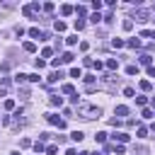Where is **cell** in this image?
Segmentation results:
<instances>
[{
  "label": "cell",
  "mask_w": 155,
  "mask_h": 155,
  "mask_svg": "<svg viewBox=\"0 0 155 155\" xmlns=\"http://www.w3.org/2000/svg\"><path fill=\"white\" fill-rule=\"evenodd\" d=\"M61 78H63V73H61V70H53V73L48 75V82H58Z\"/></svg>",
  "instance_id": "10"
},
{
  "label": "cell",
  "mask_w": 155,
  "mask_h": 155,
  "mask_svg": "<svg viewBox=\"0 0 155 155\" xmlns=\"http://www.w3.org/2000/svg\"><path fill=\"white\" fill-rule=\"evenodd\" d=\"M140 90H143V92H150V90H153L150 80H140Z\"/></svg>",
  "instance_id": "20"
},
{
  "label": "cell",
  "mask_w": 155,
  "mask_h": 155,
  "mask_svg": "<svg viewBox=\"0 0 155 155\" xmlns=\"http://www.w3.org/2000/svg\"><path fill=\"white\" fill-rule=\"evenodd\" d=\"M51 53H53V48H44V51H41V56H44V58H51Z\"/></svg>",
  "instance_id": "39"
},
{
  "label": "cell",
  "mask_w": 155,
  "mask_h": 155,
  "mask_svg": "<svg viewBox=\"0 0 155 155\" xmlns=\"http://www.w3.org/2000/svg\"><path fill=\"white\" fill-rule=\"evenodd\" d=\"M34 150H36V153H44V150H46V145H44L41 140H36V143H34Z\"/></svg>",
  "instance_id": "28"
},
{
  "label": "cell",
  "mask_w": 155,
  "mask_h": 155,
  "mask_svg": "<svg viewBox=\"0 0 155 155\" xmlns=\"http://www.w3.org/2000/svg\"><path fill=\"white\" fill-rule=\"evenodd\" d=\"M92 10L99 12V10H102V0H92Z\"/></svg>",
  "instance_id": "29"
},
{
  "label": "cell",
  "mask_w": 155,
  "mask_h": 155,
  "mask_svg": "<svg viewBox=\"0 0 155 155\" xmlns=\"http://www.w3.org/2000/svg\"><path fill=\"white\" fill-rule=\"evenodd\" d=\"M22 15H24V17H31L34 12H31V7H29V5H24V7H22Z\"/></svg>",
  "instance_id": "30"
},
{
  "label": "cell",
  "mask_w": 155,
  "mask_h": 155,
  "mask_svg": "<svg viewBox=\"0 0 155 155\" xmlns=\"http://www.w3.org/2000/svg\"><path fill=\"white\" fill-rule=\"evenodd\" d=\"M73 27H75V31H80V29H85V19H75V24H73Z\"/></svg>",
  "instance_id": "24"
},
{
  "label": "cell",
  "mask_w": 155,
  "mask_h": 155,
  "mask_svg": "<svg viewBox=\"0 0 155 155\" xmlns=\"http://www.w3.org/2000/svg\"><path fill=\"white\" fill-rule=\"evenodd\" d=\"M34 65H36V70H41V68H44V65H46V63H44V61H41V58H36V63H34Z\"/></svg>",
  "instance_id": "40"
},
{
  "label": "cell",
  "mask_w": 155,
  "mask_h": 155,
  "mask_svg": "<svg viewBox=\"0 0 155 155\" xmlns=\"http://www.w3.org/2000/svg\"><path fill=\"white\" fill-rule=\"evenodd\" d=\"M148 19H150L148 10H136V22H148Z\"/></svg>",
  "instance_id": "4"
},
{
  "label": "cell",
  "mask_w": 155,
  "mask_h": 155,
  "mask_svg": "<svg viewBox=\"0 0 155 155\" xmlns=\"http://www.w3.org/2000/svg\"><path fill=\"white\" fill-rule=\"evenodd\" d=\"M73 12H75L73 5H61V15H63V17H68V15H73Z\"/></svg>",
  "instance_id": "7"
},
{
  "label": "cell",
  "mask_w": 155,
  "mask_h": 155,
  "mask_svg": "<svg viewBox=\"0 0 155 155\" xmlns=\"http://www.w3.org/2000/svg\"><path fill=\"white\" fill-rule=\"evenodd\" d=\"M138 73V65H126V75H136Z\"/></svg>",
  "instance_id": "25"
},
{
  "label": "cell",
  "mask_w": 155,
  "mask_h": 155,
  "mask_svg": "<svg viewBox=\"0 0 155 155\" xmlns=\"http://www.w3.org/2000/svg\"><path fill=\"white\" fill-rule=\"evenodd\" d=\"M126 46H128V48H140V39H136V36H133V39H128V41H126Z\"/></svg>",
  "instance_id": "9"
},
{
  "label": "cell",
  "mask_w": 155,
  "mask_h": 155,
  "mask_svg": "<svg viewBox=\"0 0 155 155\" xmlns=\"http://www.w3.org/2000/svg\"><path fill=\"white\" fill-rule=\"evenodd\" d=\"M44 153H46V155H53V153H56V145H48V148H46Z\"/></svg>",
  "instance_id": "41"
},
{
  "label": "cell",
  "mask_w": 155,
  "mask_h": 155,
  "mask_svg": "<svg viewBox=\"0 0 155 155\" xmlns=\"http://www.w3.org/2000/svg\"><path fill=\"white\" fill-rule=\"evenodd\" d=\"M65 155H78V153H75L73 148H68V150H65Z\"/></svg>",
  "instance_id": "43"
},
{
  "label": "cell",
  "mask_w": 155,
  "mask_h": 155,
  "mask_svg": "<svg viewBox=\"0 0 155 155\" xmlns=\"http://www.w3.org/2000/svg\"><path fill=\"white\" fill-rule=\"evenodd\" d=\"M29 36H31V39H46V34H44L41 29H36V27L29 29Z\"/></svg>",
  "instance_id": "5"
},
{
  "label": "cell",
  "mask_w": 155,
  "mask_h": 155,
  "mask_svg": "<svg viewBox=\"0 0 155 155\" xmlns=\"http://www.w3.org/2000/svg\"><path fill=\"white\" fill-rule=\"evenodd\" d=\"M46 121H48L51 126H58V128H65V121H63V119H58V114H46Z\"/></svg>",
  "instance_id": "2"
},
{
  "label": "cell",
  "mask_w": 155,
  "mask_h": 155,
  "mask_svg": "<svg viewBox=\"0 0 155 155\" xmlns=\"http://www.w3.org/2000/svg\"><path fill=\"white\" fill-rule=\"evenodd\" d=\"M78 116H80V119H99V116H102V109H99L97 104L80 102V104H78Z\"/></svg>",
  "instance_id": "1"
},
{
  "label": "cell",
  "mask_w": 155,
  "mask_h": 155,
  "mask_svg": "<svg viewBox=\"0 0 155 155\" xmlns=\"http://www.w3.org/2000/svg\"><path fill=\"white\" fill-rule=\"evenodd\" d=\"M65 44H68V46H75V44H78V34H70V36H65Z\"/></svg>",
  "instance_id": "17"
},
{
  "label": "cell",
  "mask_w": 155,
  "mask_h": 155,
  "mask_svg": "<svg viewBox=\"0 0 155 155\" xmlns=\"http://www.w3.org/2000/svg\"><path fill=\"white\" fill-rule=\"evenodd\" d=\"M148 75H150V78H155V65H148Z\"/></svg>",
  "instance_id": "42"
},
{
  "label": "cell",
  "mask_w": 155,
  "mask_h": 155,
  "mask_svg": "<svg viewBox=\"0 0 155 155\" xmlns=\"http://www.w3.org/2000/svg\"><path fill=\"white\" fill-rule=\"evenodd\" d=\"M109 150H114V153H116V155H124V153H126V148H124V145H121V143H119V145H116V143H114V145H111V148H109Z\"/></svg>",
  "instance_id": "16"
},
{
  "label": "cell",
  "mask_w": 155,
  "mask_h": 155,
  "mask_svg": "<svg viewBox=\"0 0 155 155\" xmlns=\"http://www.w3.org/2000/svg\"><path fill=\"white\" fill-rule=\"evenodd\" d=\"M140 63H143V65H150V63H153V56H150V53H143V56H140Z\"/></svg>",
  "instance_id": "19"
},
{
  "label": "cell",
  "mask_w": 155,
  "mask_h": 155,
  "mask_svg": "<svg viewBox=\"0 0 155 155\" xmlns=\"http://www.w3.org/2000/svg\"><path fill=\"white\" fill-rule=\"evenodd\" d=\"M27 80H29V82H39V73H31V75H27Z\"/></svg>",
  "instance_id": "35"
},
{
  "label": "cell",
  "mask_w": 155,
  "mask_h": 155,
  "mask_svg": "<svg viewBox=\"0 0 155 155\" xmlns=\"http://www.w3.org/2000/svg\"><path fill=\"white\" fill-rule=\"evenodd\" d=\"M51 104H53V107H63V97L53 94V97H51Z\"/></svg>",
  "instance_id": "21"
},
{
  "label": "cell",
  "mask_w": 155,
  "mask_h": 155,
  "mask_svg": "<svg viewBox=\"0 0 155 155\" xmlns=\"http://www.w3.org/2000/svg\"><path fill=\"white\" fill-rule=\"evenodd\" d=\"M75 12H78V17H85V15H87V7H85V5H78Z\"/></svg>",
  "instance_id": "22"
},
{
  "label": "cell",
  "mask_w": 155,
  "mask_h": 155,
  "mask_svg": "<svg viewBox=\"0 0 155 155\" xmlns=\"http://www.w3.org/2000/svg\"><path fill=\"white\" fill-rule=\"evenodd\" d=\"M131 29H133V22L126 19V22H124V31H131Z\"/></svg>",
  "instance_id": "33"
},
{
  "label": "cell",
  "mask_w": 155,
  "mask_h": 155,
  "mask_svg": "<svg viewBox=\"0 0 155 155\" xmlns=\"http://www.w3.org/2000/svg\"><path fill=\"white\" fill-rule=\"evenodd\" d=\"M61 92H63V94H75V87H73L70 82H65V85L61 87Z\"/></svg>",
  "instance_id": "11"
},
{
  "label": "cell",
  "mask_w": 155,
  "mask_h": 155,
  "mask_svg": "<svg viewBox=\"0 0 155 155\" xmlns=\"http://www.w3.org/2000/svg\"><path fill=\"white\" fill-rule=\"evenodd\" d=\"M94 140H97V143H104V140H107V133H104V131H99V133L94 136Z\"/></svg>",
  "instance_id": "27"
},
{
  "label": "cell",
  "mask_w": 155,
  "mask_h": 155,
  "mask_svg": "<svg viewBox=\"0 0 155 155\" xmlns=\"http://www.w3.org/2000/svg\"><path fill=\"white\" fill-rule=\"evenodd\" d=\"M111 46H114V48H124V46H126V41L116 36V39H111Z\"/></svg>",
  "instance_id": "13"
},
{
  "label": "cell",
  "mask_w": 155,
  "mask_h": 155,
  "mask_svg": "<svg viewBox=\"0 0 155 155\" xmlns=\"http://www.w3.org/2000/svg\"><path fill=\"white\" fill-rule=\"evenodd\" d=\"M148 136V128L145 126H138V138H145Z\"/></svg>",
  "instance_id": "32"
},
{
  "label": "cell",
  "mask_w": 155,
  "mask_h": 155,
  "mask_svg": "<svg viewBox=\"0 0 155 155\" xmlns=\"http://www.w3.org/2000/svg\"><path fill=\"white\" fill-rule=\"evenodd\" d=\"M90 22H92V24H97V22H102V15H99V12H94V15H90Z\"/></svg>",
  "instance_id": "23"
},
{
  "label": "cell",
  "mask_w": 155,
  "mask_h": 155,
  "mask_svg": "<svg viewBox=\"0 0 155 155\" xmlns=\"http://www.w3.org/2000/svg\"><path fill=\"white\" fill-rule=\"evenodd\" d=\"M153 22H155V19H153Z\"/></svg>",
  "instance_id": "48"
},
{
  "label": "cell",
  "mask_w": 155,
  "mask_h": 155,
  "mask_svg": "<svg viewBox=\"0 0 155 155\" xmlns=\"http://www.w3.org/2000/svg\"><path fill=\"white\" fill-rule=\"evenodd\" d=\"M94 155H102V153H94Z\"/></svg>",
  "instance_id": "47"
},
{
  "label": "cell",
  "mask_w": 155,
  "mask_h": 155,
  "mask_svg": "<svg viewBox=\"0 0 155 155\" xmlns=\"http://www.w3.org/2000/svg\"><path fill=\"white\" fill-rule=\"evenodd\" d=\"M24 80H27V75H22V73H17V75H15V82H17V85H19V82H24Z\"/></svg>",
  "instance_id": "34"
},
{
  "label": "cell",
  "mask_w": 155,
  "mask_h": 155,
  "mask_svg": "<svg viewBox=\"0 0 155 155\" xmlns=\"http://www.w3.org/2000/svg\"><path fill=\"white\" fill-rule=\"evenodd\" d=\"M53 29H56V31H65V22H63V19H56V22H53Z\"/></svg>",
  "instance_id": "12"
},
{
  "label": "cell",
  "mask_w": 155,
  "mask_h": 155,
  "mask_svg": "<svg viewBox=\"0 0 155 155\" xmlns=\"http://www.w3.org/2000/svg\"><path fill=\"white\" fill-rule=\"evenodd\" d=\"M24 51H27V53H34V51H36V44H34V41H24Z\"/></svg>",
  "instance_id": "14"
},
{
  "label": "cell",
  "mask_w": 155,
  "mask_h": 155,
  "mask_svg": "<svg viewBox=\"0 0 155 155\" xmlns=\"http://www.w3.org/2000/svg\"><path fill=\"white\" fill-rule=\"evenodd\" d=\"M29 145H31L29 138H22V140H19V148H29Z\"/></svg>",
  "instance_id": "38"
},
{
  "label": "cell",
  "mask_w": 155,
  "mask_h": 155,
  "mask_svg": "<svg viewBox=\"0 0 155 155\" xmlns=\"http://www.w3.org/2000/svg\"><path fill=\"white\" fill-rule=\"evenodd\" d=\"M73 58H75V56H73V53H70V51H68V53H63V56H61V58H58V61H61V63H70V61H73Z\"/></svg>",
  "instance_id": "18"
},
{
  "label": "cell",
  "mask_w": 155,
  "mask_h": 155,
  "mask_svg": "<svg viewBox=\"0 0 155 155\" xmlns=\"http://www.w3.org/2000/svg\"><path fill=\"white\" fill-rule=\"evenodd\" d=\"M5 109L7 111H15V99H5Z\"/></svg>",
  "instance_id": "26"
},
{
  "label": "cell",
  "mask_w": 155,
  "mask_h": 155,
  "mask_svg": "<svg viewBox=\"0 0 155 155\" xmlns=\"http://www.w3.org/2000/svg\"><path fill=\"white\" fill-rule=\"evenodd\" d=\"M104 65H107L109 70H119V61H116V58H107V63H104Z\"/></svg>",
  "instance_id": "8"
},
{
  "label": "cell",
  "mask_w": 155,
  "mask_h": 155,
  "mask_svg": "<svg viewBox=\"0 0 155 155\" xmlns=\"http://www.w3.org/2000/svg\"><path fill=\"white\" fill-rule=\"evenodd\" d=\"M70 138H73L75 143H80V140L85 138V133H82V131H73V133H70Z\"/></svg>",
  "instance_id": "15"
},
{
  "label": "cell",
  "mask_w": 155,
  "mask_h": 155,
  "mask_svg": "<svg viewBox=\"0 0 155 155\" xmlns=\"http://www.w3.org/2000/svg\"><path fill=\"white\" fill-rule=\"evenodd\" d=\"M145 102H148V97H136V104L138 107H145Z\"/></svg>",
  "instance_id": "37"
},
{
  "label": "cell",
  "mask_w": 155,
  "mask_h": 155,
  "mask_svg": "<svg viewBox=\"0 0 155 155\" xmlns=\"http://www.w3.org/2000/svg\"><path fill=\"white\" fill-rule=\"evenodd\" d=\"M80 155H90V153H80Z\"/></svg>",
  "instance_id": "46"
},
{
  "label": "cell",
  "mask_w": 155,
  "mask_h": 155,
  "mask_svg": "<svg viewBox=\"0 0 155 155\" xmlns=\"http://www.w3.org/2000/svg\"><path fill=\"white\" fill-rule=\"evenodd\" d=\"M150 36H153V39H155V29H153V31H150Z\"/></svg>",
  "instance_id": "44"
},
{
  "label": "cell",
  "mask_w": 155,
  "mask_h": 155,
  "mask_svg": "<svg viewBox=\"0 0 155 155\" xmlns=\"http://www.w3.org/2000/svg\"><path fill=\"white\" fill-rule=\"evenodd\" d=\"M70 78H82V73H80V68H70Z\"/></svg>",
  "instance_id": "31"
},
{
  "label": "cell",
  "mask_w": 155,
  "mask_h": 155,
  "mask_svg": "<svg viewBox=\"0 0 155 155\" xmlns=\"http://www.w3.org/2000/svg\"><path fill=\"white\" fill-rule=\"evenodd\" d=\"M111 138H114V140H119L121 145H124V143H128V133H121V131H116Z\"/></svg>",
  "instance_id": "6"
},
{
  "label": "cell",
  "mask_w": 155,
  "mask_h": 155,
  "mask_svg": "<svg viewBox=\"0 0 155 155\" xmlns=\"http://www.w3.org/2000/svg\"><path fill=\"white\" fill-rule=\"evenodd\" d=\"M124 94H126V97H133L136 90H133V87H124Z\"/></svg>",
  "instance_id": "36"
},
{
  "label": "cell",
  "mask_w": 155,
  "mask_h": 155,
  "mask_svg": "<svg viewBox=\"0 0 155 155\" xmlns=\"http://www.w3.org/2000/svg\"><path fill=\"white\" fill-rule=\"evenodd\" d=\"M114 114H116V119H119V121H121V119H124V116H128V107H126V104H119V107H116V109H114Z\"/></svg>",
  "instance_id": "3"
},
{
  "label": "cell",
  "mask_w": 155,
  "mask_h": 155,
  "mask_svg": "<svg viewBox=\"0 0 155 155\" xmlns=\"http://www.w3.org/2000/svg\"><path fill=\"white\" fill-rule=\"evenodd\" d=\"M150 128H153V131H155V121H153V126H150Z\"/></svg>",
  "instance_id": "45"
}]
</instances>
